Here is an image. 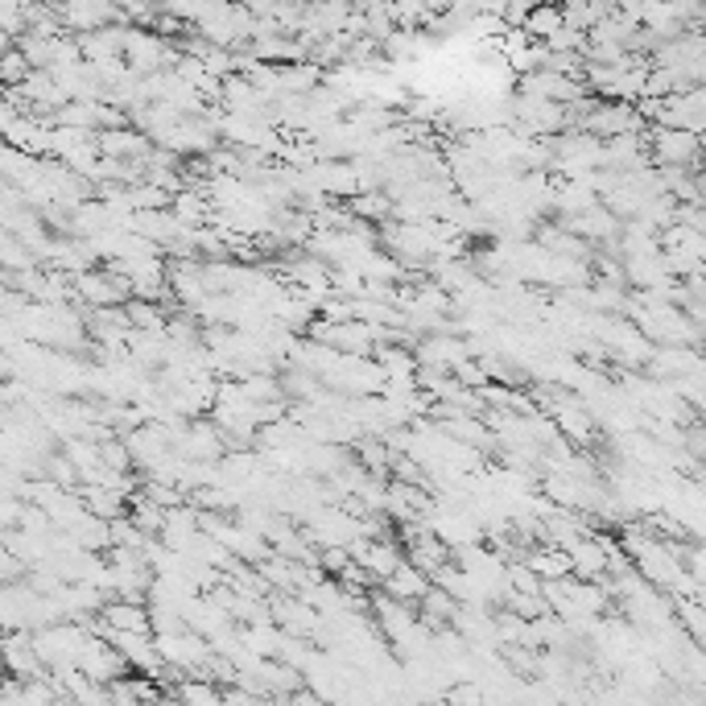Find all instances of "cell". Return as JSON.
<instances>
[{"instance_id":"1","label":"cell","mask_w":706,"mask_h":706,"mask_svg":"<svg viewBox=\"0 0 706 706\" xmlns=\"http://www.w3.org/2000/svg\"><path fill=\"white\" fill-rule=\"evenodd\" d=\"M649 154L653 166H682L698 170L706 154V137L694 128H673V124H649Z\"/></svg>"},{"instance_id":"2","label":"cell","mask_w":706,"mask_h":706,"mask_svg":"<svg viewBox=\"0 0 706 706\" xmlns=\"http://www.w3.org/2000/svg\"><path fill=\"white\" fill-rule=\"evenodd\" d=\"M583 128L607 141V137H624V133H649V121L640 116L632 100H599V104L591 108Z\"/></svg>"},{"instance_id":"3","label":"cell","mask_w":706,"mask_h":706,"mask_svg":"<svg viewBox=\"0 0 706 706\" xmlns=\"http://www.w3.org/2000/svg\"><path fill=\"white\" fill-rule=\"evenodd\" d=\"M58 18L67 25V34H96V30H104V25H116L124 21V9L116 0H67L63 9H58ZM128 25V21H124Z\"/></svg>"},{"instance_id":"4","label":"cell","mask_w":706,"mask_h":706,"mask_svg":"<svg viewBox=\"0 0 706 706\" xmlns=\"http://www.w3.org/2000/svg\"><path fill=\"white\" fill-rule=\"evenodd\" d=\"M79 670L91 673L96 682H116V677L128 673V657H124L108 637L100 640V632H91L83 645V653H79Z\"/></svg>"},{"instance_id":"5","label":"cell","mask_w":706,"mask_h":706,"mask_svg":"<svg viewBox=\"0 0 706 706\" xmlns=\"http://www.w3.org/2000/svg\"><path fill=\"white\" fill-rule=\"evenodd\" d=\"M96 145H100V154L108 157H149L157 149V141L137 128V124H124V128H100L96 133Z\"/></svg>"},{"instance_id":"6","label":"cell","mask_w":706,"mask_h":706,"mask_svg":"<svg viewBox=\"0 0 706 706\" xmlns=\"http://www.w3.org/2000/svg\"><path fill=\"white\" fill-rule=\"evenodd\" d=\"M430 586H434L430 574H426V570H422V567H414V562L405 558V562H401V567H396L393 574H389V579L380 583V591H389L393 599L422 603V599H426V591H430Z\"/></svg>"},{"instance_id":"7","label":"cell","mask_w":706,"mask_h":706,"mask_svg":"<svg viewBox=\"0 0 706 706\" xmlns=\"http://www.w3.org/2000/svg\"><path fill=\"white\" fill-rule=\"evenodd\" d=\"M567 550H570V558H574V574H579V579H595V583L607 579V550H603L599 534L579 537V541H570Z\"/></svg>"},{"instance_id":"8","label":"cell","mask_w":706,"mask_h":706,"mask_svg":"<svg viewBox=\"0 0 706 706\" xmlns=\"http://www.w3.org/2000/svg\"><path fill=\"white\" fill-rule=\"evenodd\" d=\"M567 25V13H562V4H553V0H541L534 13L525 18V34L534 37V42H550L558 30Z\"/></svg>"},{"instance_id":"9","label":"cell","mask_w":706,"mask_h":706,"mask_svg":"<svg viewBox=\"0 0 706 706\" xmlns=\"http://www.w3.org/2000/svg\"><path fill=\"white\" fill-rule=\"evenodd\" d=\"M128 306V323H133V330H166L170 327V314L161 311L157 302H149V298H133V302H124Z\"/></svg>"},{"instance_id":"10","label":"cell","mask_w":706,"mask_h":706,"mask_svg":"<svg viewBox=\"0 0 706 706\" xmlns=\"http://www.w3.org/2000/svg\"><path fill=\"white\" fill-rule=\"evenodd\" d=\"M30 75H34L30 54L21 51V46H4V58H0V79H4V87H21Z\"/></svg>"},{"instance_id":"11","label":"cell","mask_w":706,"mask_h":706,"mask_svg":"<svg viewBox=\"0 0 706 706\" xmlns=\"http://www.w3.org/2000/svg\"><path fill=\"white\" fill-rule=\"evenodd\" d=\"M389 9H393V18L401 30H422L434 13L426 0H389Z\"/></svg>"},{"instance_id":"12","label":"cell","mask_w":706,"mask_h":706,"mask_svg":"<svg viewBox=\"0 0 706 706\" xmlns=\"http://www.w3.org/2000/svg\"><path fill=\"white\" fill-rule=\"evenodd\" d=\"M537 4H541V0H504V13H500V18L508 21V25H525V18L534 13Z\"/></svg>"},{"instance_id":"13","label":"cell","mask_w":706,"mask_h":706,"mask_svg":"<svg viewBox=\"0 0 706 706\" xmlns=\"http://www.w3.org/2000/svg\"><path fill=\"white\" fill-rule=\"evenodd\" d=\"M42 4H51V9H63V4H67V0H42Z\"/></svg>"}]
</instances>
